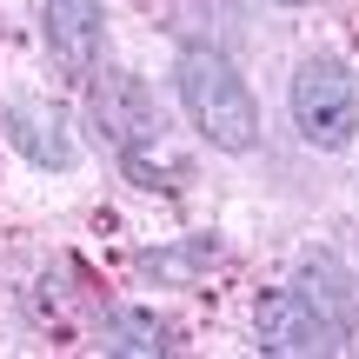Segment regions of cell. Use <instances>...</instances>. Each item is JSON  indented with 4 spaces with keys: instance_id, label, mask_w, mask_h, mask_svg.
<instances>
[{
    "instance_id": "1",
    "label": "cell",
    "mask_w": 359,
    "mask_h": 359,
    "mask_svg": "<svg viewBox=\"0 0 359 359\" xmlns=\"http://www.w3.org/2000/svg\"><path fill=\"white\" fill-rule=\"evenodd\" d=\"M180 107H187V120L206 133V147H219V154H253L259 147V100L246 93V80L233 74L226 53H180Z\"/></svg>"
},
{
    "instance_id": "2",
    "label": "cell",
    "mask_w": 359,
    "mask_h": 359,
    "mask_svg": "<svg viewBox=\"0 0 359 359\" xmlns=\"http://www.w3.org/2000/svg\"><path fill=\"white\" fill-rule=\"evenodd\" d=\"M293 127L320 154L353 147V133H359V74L346 60H333V53L299 60V74H293Z\"/></svg>"
},
{
    "instance_id": "3",
    "label": "cell",
    "mask_w": 359,
    "mask_h": 359,
    "mask_svg": "<svg viewBox=\"0 0 359 359\" xmlns=\"http://www.w3.org/2000/svg\"><path fill=\"white\" fill-rule=\"evenodd\" d=\"M253 346L259 353H346V326L333 320V313H320L299 286H286V293H266L253 306Z\"/></svg>"
},
{
    "instance_id": "4",
    "label": "cell",
    "mask_w": 359,
    "mask_h": 359,
    "mask_svg": "<svg viewBox=\"0 0 359 359\" xmlns=\"http://www.w3.org/2000/svg\"><path fill=\"white\" fill-rule=\"evenodd\" d=\"M87 120L120 154L140 147V140H160V107H154V93H147L140 74H100L93 93H87Z\"/></svg>"
},
{
    "instance_id": "5",
    "label": "cell",
    "mask_w": 359,
    "mask_h": 359,
    "mask_svg": "<svg viewBox=\"0 0 359 359\" xmlns=\"http://www.w3.org/2000/svg\"><path fill=\"white\" fill-rule=\"evenodd\" d=\"M47 53L67 80H87L100 60V0H47Z\"/></svg>"
},
{
    "instance_id": "6",
    "label": "cell",
    "mask_w": 359,
    "mask_h": 359,
    "mask_svg": "<svg viewBox=\"0 0 359 359\" xmlns=\"http://www.w3.org/2000/svg\"><path fill=\"white\" fill-rule=\"evenodd\" d=\"M0 133H7V140L20 147L34 167H53V173H67V167H74V140H67L60 107H40V100H7V107H0Z\"/></svg>"
},
{
    "instance_id": "7",
    "label": "cell",
    "mask_w": 359,
    "mask_h": 359,
    "mask_svg": "<svg viewBox=\"0 0 359 359\" xmlns=\"http://www.w3.org/2000/svg\"><path fill=\"white\" fill-rule=\"evenodd\" d=\"M293 286H299V293H306L320 313H333L339 326H353V280L339 273V259H333V253H313L306 266H299V280H293Z\"/></svg>"
},
{
    "instance_id": "8",
    "label": "cell",
    "mask_w": 359,
    "mask_h": 359,
    "mask_svg": "<svg viewBox=\"0 0 359 359\" xmlns=\"http://www.w3.org/2000/svg\"><path fill=\"white\" fill-rule=\"evenodd\" d=\"M120 167H127V180H133V187H147V193H180V187H187V160L160 154V140L127 147V154H120Z\"/></svg>"
},
{
    "instance_id": "9",
    "label": "cell",
    "mask_w": 359,
    "mask_h": 359,
    "mask_svg": "<svg viewBox=\"0 0 359 359\" xmlns=\"http://www.w3.org/2000/svg\"><path fill=\"white\" fill-rule=\"evenodd\" d=\"M100 346L107 353H167V326H160L154 313H114Z\"/></svg>"
},
{
    "instance_id": "10",
    "label": "cell",
    "mask_w": 359,
    "mask_h": 359,
    "mask_svg": "<svg viewBox=\"0 0 359 359\" xmlns=\"http://www.w3.org/2000/svg\"><path fill=\"white\" fill-rule=\"evenodd\" d=\"M213 253H219L213 240H187V246H160V253H147L140 266L154 273V280H173V286H187V280H193V273H200Z\"/></svg>"
},
{
    "instance_id": "11",
    "label": "cell",
    "mask_w": 359,
    "mask_h": 359,
    "mask_svg": "<svg viewBox=\"0 0 359 359\" xmlns=\"http://www.w3.org/2000/svg\"><path fill=\"white\" fill-rule=\"evenodd\" d=\"M273 7H299V0H273Z\"/></svg>"
}]
</instances>
